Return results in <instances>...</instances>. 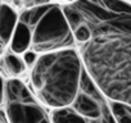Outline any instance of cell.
I'll use <instances>...</instances> for the list:
<instances>
[{
    "label": "cell",
    "instance_id": "obj_1",
    "mask_svg": "<svg viewBox=\"0 0 131 123\" xmlns=\"http://www.w3.org/2000/svg\"><path fill=\"white\" fill-rule=\"evenodd\" d=\"M63 12L71 30L89 31L77 51L103 96L131 106V13L111 10L102 0H73Z\"/></svg>",
    "mask_w": 131,
    "mask_h": 123
},
{
    "label": "cell",
    "instance_id": "obj_2",
    "mask_svg": "<svg viewBox=\"0 0 131 123\" xmlns=\"http://www.w3.org/2000/svg\"><path fill=\"white\" fill-rule=\"evenodd\" d=\"M84 66L75 47L39 54L31 69L32 89L51 109L68 106L80 91Z\"/></svg>",
    "mask_w": 131,
    "mask_h": 123
},
{
    "label": "cell",
    "instance_id": "obj_3",
    "mask_svg": "<svg viewBox=\"0 0 131 123\" xmlns=\"http://www.w3.org/2000/svg\"><path fill=\"white\" fill-rule=\"evenodd\" d=\"M76 45L63 7L50 3L39 22L31 28V50L44 54Z\"/></svg>",
    "mask_w": 131,
    "mask_h": 123
},
{
    "label": "cell",
    "instance_id": "obj_4",
    "mask_svg": "<svg viewBox=\"0 0 131 123\" xmlns=\"http://www.w3.org/2000/svg\"><path fill=\"white\" fill-rule=\"evenodd\" d=\"M5 112L9 123H41L46 119L45 112L35 101L34 96L30 99L7 101Z\"/></svg>",
    "mask_w": 131,
    "mask_h": 123
},
{
    "label": "cell",
    "instance_id": "obj_5",
    "mask_svg": "<svg viewBox=\"0 0 131 123\" xmlns=\"http://www.w3.org/2000/svg\"><path fill=\"white\" fill-rule=\"evenodd\" d=\"M71 108L88 120H103L114 118L111 113V109H107L103 101V95L95 96L80 90L72 101Z\"/></svg>",
    "mask_w": 131,
    "mask_h": 123
},
{
    "label": "cell",
    "instance_id": "obj_6",
    "mask_svg": "<svg viewBox=\"0 0 131 123\" xmlns=\"http://www.w3.org/2000/svg\"><path fill=\"white\" fill-rule=\"evenodd\" d=\"M19 13L10 5L9 0H0V45H9L14 28L18 23Z\"/></svg>",
    "mask_w": 131,
    "mask_h": 123
},
{
    "label": "cell",
    "instance_id": "obj_7",
    "mask_svg": "<svg viewBox=\"0 0 131 123\" xmlns=\"http://www.w3.org/2000/svg\"><path fill=\"white\" fill-rule=\"evenodd\" d=\"M30 47H31V28L18 21L9 42V49L10 51L21 55L25 51L30 50Z\"/></svg>",
    "mask_w": 131,
    "mask_h": 123
},
{
    "label": "cell",
    "instance_id": "obj_8",
    "mask_svg": "<svg viewBox=\"0 0 131 123\" xmlns=\"http://www.w3.org/2000/svg\"><path fill=\"white\" fill-rule=\"evenodd\" d=\"M51 123H88V119L75 112L71 105L53 109Z\"/></svg>",
    "mask_w": 131,
    "mask_h": 123
},
{
    "label": "cell",
    "instance_id": "obj_9",
    "mask_svg": "<svg viewBox=\"0 0 131 123\" xmlns=\"http://www.w3.org/2000/svg\"><path fill=\"white\" fill-rule=\"evenodd\" d=\"M3 64H4L5 73L8 76L16 77V78L18 76H21L26 71V68H27V66L23 61L22 56H19V54H16L13 51H9V53L5 54L4 60H3Z\"/></svg>",
    "mask_w": 131,
    "mask_h": 123
},
{
    "label": "cell",
    "instance_id": "obj_10",
    "mask_svg": "<svg viewBox=\"0 0 131 123\" xmlns=\"http://www.w3.org/2000/svg\"><path fill=\"white\" fill-rule=\"evenodd\" d=\"M48 7H49V4L23 9V12H22V13L19 14V17H18V21L22 22V23H25V24L28 26L30 28H32V27L39 22V19L42 17V14L46 12Z\"/></svg>",
    "mask_w": 131,
    "mask_h": 123
},
{
    "label": "cell",
    "instance_id": "obj_11",
    "mask_svg": "<svg viewBox=\"0 0 131 123\" xmlns=\"http://www.w3.org/2000/svg\"><path fill=\"white\" fill-rule=\"evenodd\" d=\"M111 113L117 123H131V113L126 104L111 101Z\"/></svg>",
    "mask_w": 131,
    "mask_h": 123
},
{
    "label": "cell",
    "instance_id": "obj_12",
    "mask_svg": "<svg viewBox=\"0 0 131 123\" xmlns=\"http://www.w3.org/2000/svg\"><path fill=\"white\" fill-rule=\"evenodd\" d=\"M22 55V59H23V61L26 63V66L27 67H32L34 64H35V61L37 60V58H39V54L36 53V51H34V50H27V51H25L23 54H21Z\"/></svg>",
    "mask_w": 131,
    "mask_h": 123
},
{
    "label": "cell",
    "instance_id": "obj_13",
    "mask_svg": "<svg viewBox=\"0 0 131 123\" xmlns=\"http://www.w3.org/2000/svg\"><path fill=\"white\" fill-rule=\"evenodd\" d=\"M50 3H51V0H22V7H23V9H27V8L46 5Z\"/></svg>",
    "mask_w": 131,
    "mask_h": 123
},
{
    "label": "cell",
    "instance_id": "obj_14",
    "mask_svg": "<svg viewBox=\"0 0 131 123\" xmlns=\"http://www.w3.org/2000/svg\"><path fill=\"white\" fill-rule=\"evenodd\" d=\"M5 100V83L3 81V78L0 77V105H2Z\"/></svg>",
    "mask_w": 131,
    "mask_h": 123
},
{
    "label": "cell",
    "instance_id": "obj_15",
    "mask_svg": "<svg viewBox=\"0 0 131 123\" xmlns=\"http://www.w3.org/2000/svg\"><path fill=\"white\" fill-rule=\"evenodd\" d=\"M0 123H9L7 112H4L3 109H0Z\"/></svg>",
    "mask_w": 131,
    "mask_h": 123
},
{
    "label": "cell",
    "instance_id": "obj_16",
    "mask_svg": "<svg viewBox=\"0 0 131 123\" xmlns=\"http://www.w3.org/2000/svg\"><path fill=\"white\" fill-rule=\"evenodd\" d=\"M41 123H50V122H49V119H48V118H46V119H44V120H42V122H41Z\"/></svg>",
    "mask_w": 131,
    "mask_h": 123
},
{
    "label": "cell",
    "instance_id": "obj_17",
    "mask_svg": "<svg viewBox=\"0 0 131 123\" xmlns=\"http://www.w3.org/2000/svg\"><path fill=\"white\" fill-rule=\"evenodd\" d=\"M100 123H111V122H107V120H102Z\"/></svg>",
    "mask_w": 131,
    "mask_h": 123
},
{
    "label": "cell",
    "instance_id": "obj_18",
    "mask_svg": "<svg viewBox=\"0 0 131 123\" xmlns=\"http://www.w3.org/2000/svg\"><path fill=\"white\" fill-rule=\"evenodd\" d=\"M127 108H128V110H130V113H131V106H128V105H127Z\"/></svg>",
    "mask_w": 131,
    "mask_h": 123
},
{
    "label": "cell",
    "instance_id": "obj_19",
    "mask_svg": "<svg viewBox=\"0 0 131 123\" xmlns=\"http://www.w3.org/2000/svg\"><path fill=\"white\" fill-rule=\"evenodd\" d=\"M126 2H130V3H131V0H126Z\"/></svg>",
    "mask_w": 131,
    "mask_h": 123
},
{
    "label": "cell",
    "instance_id": "obj_20",
    "mask_svg": "<svg viewBox=\"0 0 131 123\" xmlns=\"http://www.w3.org/2000/svg\"><path fill=\"white\" fill-rule=\"evenodd\" d=\"M10 2H13V0H10Z\"/></svg>",
    "mask_w": 131,
    "mask_h": 123
}]
</instances>
